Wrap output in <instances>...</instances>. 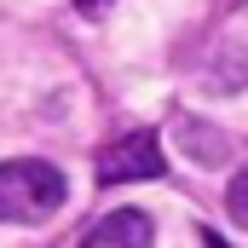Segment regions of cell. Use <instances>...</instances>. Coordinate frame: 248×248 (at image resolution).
<instances>
[{
    "label": "cell",
    "instance_id": "obj_1",
    "mask_svg": "<svg viewBox=\"0 0 248 248\" xmlns=\"http://www.w3.org/2000/svg\"><path fill=\"white\" fill-rule=\"evenodd\" d=\"M63 173L41 156H17V162H0V225H41L63 208Z\"/></svg>",
    "mask_w": 248,
    "mask_h": 248
},
{
    "label": "cell",
    "instance_id": "obj_2",
    "mask_svg": "<svg viewBox=\"0 0 248 248\" xmlns=\"http://www.w3.org/2000/svg\"><path fill=\"white\" fill-rule=\"evenodd\" d=\"M168 156L156 133H127L98 156V185H133V179H162Z\"/></svg>",
    "mask_w": 248,
    "mask_h": 248
},
{
    "label": "cell",
    "instance_id": "obj_3",
    "mask_svg": "<svg viewBox=\"0 0 248 248\" xmlns=\"http://www.w3.org/2000/svg\"><path fill=\"white\" fill-rule=\"evenodd\" d=\"M156 243V231H150V214H139V208H116V214H104L81 248H150Z\"/></svg>",
    "mask_w": 248,
    "mask_h": 248
},
{
    "label": "cell",
    "instance_id": "obj_4",
    "mask_svg": "<svg viewBox=\"0 0 248 248\" xmlns=\"http://www.w3.org/2000/svg\"><path fill=\"white\" fill-rule=\"evenodd\" d=\"M173 133H179V144H185L190 162H202V168H225V162H231V139H225L219 127L196 122V116H179Z\"/></svg>",
    "mask_w": 248,
    "mask_h": 248
},
{
    "label": "cell",
    "instance_id": "obj_5",
    "mask_svg": "<svg viewBox=\"0 0 248 248\" xmlns=\"http://www.w3.org/2000/svg\"><path fill=\"white\" fill-rule=\"evenodd\" d=\"M225 208H231V219H237V225L248 231V168L237 173V179H231V185H225Z\"/></svg>",
    "mask_w": 248,
    "mask_h": 248
},
{
    "label": "cell",
    "instance_id": "obj_6",
    "mask_svg": "<svg viewBox=\"0 0 248 248\" xmlns=\"http://www.w3.org/2000/svg\"><path fill=\"white\" fill-rule=\"evenodd\" d=\"M202 243H208V248H231V243H225V237H214V231H208V237H202Z\"/></svg>",
    "mask_w": 248,
    "mask_h": 248
}]
</instances>
